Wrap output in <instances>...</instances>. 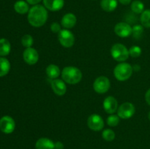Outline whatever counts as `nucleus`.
Here are the masks:
<instances>
[{
	"label": "nucleus",
	"mask_w": 150,
	"mask_h": 149,
	"mask_svg": "<svg viewBox=\"0 0 150 149\" xmlns=\"http://www.w3.org/2000/svg\"><path fill=\"white\" fill-rule=\"evenodd\" d=\"M23 58L25 62L29 65H34L39 60V54L36 49L33 48H27L23 53Z\"/></svg>",
	"instance_id": "nucleus-11"
},
{
	"label": "nucleus",
	"mask_w": 150,
	"mask_h": 149,
	"mask_svg": "<svg viewBox=\"0 0 150 149\" xmlns=\"http://www.w3.org/2000/svg\"><path fill=\"white\" fill-rule=\"evenodd\" d=\"M48 11L44 6L40 4L34 5L29 9L27 19L29 24L34 27H40L48 20Z\"/></svg>",
	"instance_id": "nucleus-1"
},
{
	"label": "nucleus",
	"mask_w": 150,
	"mask_h": 149,
	"mask_svg": "<svg viewBox=\"0 0 150 149\" xmlns=\"http://www.w3.org/2000/svg\"><path fill=\"white\" fill-rule=\"evenodd\" d=\"M144 33V27L142 25H135L133 27V32H132V35L133 37L136 39H139L142 37V34Z\"/></svg>",
	"instance_id": "nucleus-27"
},
{
	"label": "nucleus",
	"mask_w": 150,
	"mask_h": 149,
	"mask_svg": "<svg viewBox=\"0 0 150 149\" xmlns=\"http://www.w3.org/2000/svg\"><path fill=\"white\" fill-rule=\"evenodd\" d=\"M136 112V108L131 102H126L122 104L117 110V115L122 119H129L133 116Z\"/></svg>",
	"instance_id": "nucleus-6"
},
{
	"label": "nucleus",
	"mask_w": 150,
	"mask_h": 149,
	"mask_svg": "<svg viewBox=\"0 0 150 149\" xmlns=\"http://www.w3.org/2000/svg\"><path fill=\"white\" fill-rule=\"evenodd\" d=\"M133 67L127 62H121L117 64L114 70V75L119 81H126L131 77Z\"/></svg>",
	"instance_id": "nucleus-3"
},
{
	"label": "nucleus",
	"mask_w": 150,
	"mask_h": 149,
	"mask_svg": "<svg viewBox=\"0 0 150 149\" xmlns=\"http://www.w3.org/2000/svg\"><path fill=\"white\" fill-rule=\"evenodd\" d=\"M36 149H54V143L49 138L41 137L35 143Z\"/></svg>",
	"instance_id": "nucleus-16"
},
{
	"label": "nucleus",
	"mask_w": 150,
	"mask_h": 149,
	"mask_svg": "<svg viewBox=\"0 0 150 149\" xmlns=\"http://www.w3.org/2000/svg\"><path fill=\"white\" fill-rule=\"evenodd\" d=\"M51 80V89L54 91V93L58 96H63L65 94L67 91V86L64 80L58 78Z\"/></svg>",
	"instance_id": "nucleus-13"
},
{
	"label": "nucleus",
	"mask_w": 150,
	"mask_h": 149,
	"mask_svg": "<svg viewBox=\"0 0 150 149\" xmlns=\"http://www.w3.org/2000/svg\"><path fill=\"white\" fill-rule=\"evenodd\" d=\"M148 118H149V120L150 121V111L149 112V113H148Z\"/></svg>",
	"instance_id": "nucleus-34"
},
{
	"label": "nucleus",
	"mask_w": 150,
	"mask_h": 149,
	"mask_svg": "<svg viewBox=\"0 0 150 149\" xmlns=\"http://www.w3.org/2000/svg\"><path fill=\"white\" fill-rule=\"evenodd\" d=\"M42 0H26V1H27V3L29 4H32V5H37V4H39Z\"/></svg>",
	"instance_id": "nucleus-32"
},
{
	"label": "nucleus",
	"mask_w": 150,
	"mask_h": 149,
	"mask_svg": "<svg viewBox=\"0 0 150 149\" xmlns=\"http://www.w3.org/2000/svg\"><path fill=\"white\" fill-rule=\"evenodd\" d=\"M142 48L137 45H133L131 48L129 49V54L133 58H138L142 55Z\"/></svg>",
	"instance_id": "nucleus-28"
},
{
	"label": "nucleus",
	"mask_w": 150,
	"mask_h": 149,
	"mask_svg": "<svg viewBox=\"0 0 150 149\" xmlns=\"http://www.w3.org/2000/svg\"><path fill=\"white\" fill-rule=\"evenodd\" d=\"M44 7L50 11L57 12L62 10L64 5V0H42Z\"/></svg>",
	"instance_id": "nucleus-14"
},
{
	"label": "nucleus",
	"mask_w": 150,
	"mask_h": 149,
	"mask_svg": "<svg viewBox=\"0 0 150 149\" xmlns=\"http://www.w3.org/2000/svg\"><path fill=\"white\" fill-rule=\"evenodd\" d=\"M58 39L62 46L64 48H71L75 43V36L70 29H64L58 34Z\"/></svg>",
	"instance_id": "nucleus-5"
},
{
	"label": "nucleus",
	"mask_w": 150,
	"mask_h": 149,
	"mask_svg": "<svg viewBox=\"0 0 150 149\" xmlns=\"http://www.w3.org/2000/svg\"><path fill=\"white\" fill-rule=\"evenodd\" d=\"M29 6L27 1H25L23 0H18L16 1L14 4V10L16 13L19 14H26L29 13Z\"/></svg>",
	"instance_id": "nucleus-19"
},
{
	"label": "nucleus",
	"mask_w": 150,
	"mask_h": 149,
	"mask_svg": "<svg viewBox=\"0 0 150 149\" xmlns=\"http://www.w3.org/2000/svg\"><path fill=\"white\" fill-rule=\"evenodd\" d=\"M77 23V18L73 13H69L64 15L61 20V25L64 29H70L74 27Z\"/></svg>",
	"instance_id": "nucleus-15"
},
{
	"label": "nucleus",
	"mask_w": 150,
	"mask_h": 149,
	"mask_svg": "<svg viewBox=\"0 0 150 149\" xmlns=\"http://www.w3.org/2000/svg\"><path fill=\"white\" fill-rule=\"evenodd\" d=\"M114 32L120 37H127L132 35L133 27L125 22H120L114 26Z\"/></svg>",
	"instance_id": "nucleus-10"
},
{
	"label": "nucleus",
	"mask_w": 150,
	"mask_h": 149,
	"mask_svg": "<svg viewBox=\"0 0 150 149\" xmlns=\"http://www.w3.org/2000/svg\"><path fill=\"white\" fill-rule=\"evenodd\" d=\"M16 128V123L13 118L4 115L0 119V130L4 134H11Z\"/></svg>",
	"instance_id": "nucleus-9"
},
{
	"label": "nucleus",
	"mask_w": 150,
	"mask_h": 149,
	"mask_svg": "<svg viewBox=\"0 0 150 149\" xmlns=\"http://www.w3.org/2000/svg\"><path fill=\"white\" fill-rule=\"evenodd\" d=\"M34 39L32 35L25 34L21 38V44L25 48H31L33 45Z\"/></svg>",
	"instance_id": "nucleus-26"
},
{
	"label": "nucleus",
	"mask_w": 150,
	"mask_h": 149,
	"mask_svg": "<svg viewBox=\"0 0 150 149\" xmlns=\"http://www.w3.org/2000/svg\"><path fill=\"white\" fill-rule=\"evenodd\" d=\"M87 126L92 131H99L103 129L104 121L98 114H92L87 119Z\"/></svg>",
	"instance_id": "nucleus-8"
},
{
	"label": "nucleus",
	"mask_w": 150,
	"mask_h": 149,
	"mask_svg": "<svg viewBox=\"0 0 150 149\" xmlns=\"http://www.w3.org/2000/svg\"><path fill=\"white\" fill-rule=\"evenodd\" d=\"M115 132L111 129H105L102 132V137L105 141L111 142L115 139Z\"/></svg>",
	"instance_id": "nucleus-24"
},
{
	"label": "nucleus",
	"mask_w": 150,
	"mask_h": 149,
	"mask_svg": "<svg viewBox=\"0 0 150 149\" xmlns=\"http://www.w3.org/2000/svg\"><path fill=\"white\" fill-rule=\"evenodd\" d=\"M10 70V61L4 57H0V77H3L7 74Z\"/></svg>",
	"instance_id": "nucleus-21"
},
{
	"label": "nucleus",
	"mask_w": 150,
	"mask_h": 149,
	"mask_svg": "<svg viewBox=\"0 0 150 149\" xmlns=\"http://www.w3.org/2000/svg\"><path fill=\"white\" fill-rule=\"evenodd\" d=\"M54 149H64V144L60 141L56 142L54 143Z\"/></svg>",
	"instance_id": "nucleus-30"
},
{
	"label": "nucleus",
	"mask_w": 150,
	"mask_h": 149,
	"mask_svg": "<svg viewBox=\"0 0 150 149\" xmlns=\"http://www.w3.org/2000/svg\"><path fill=\"white\" fill-rule=\"evenodd\" d=\"M140 20L142 26L146 28H150V9L145 10L141 14Z\"/></svg>",
	"instance_id": "nucleus-23"
},
{
	"label": "nucleus",
	"mask_w": 150,
	"mask_h": 149,
	"mask_svg": "<svg viewBox=\"0 0 150 149\" xmlns=\"http://www.w3.org/2000/svg\"><path fill=\"white\" fill-rule=\"evenodd\" d=\"M45 72L50 80L57 79L59 76L61 74L59 67L56 64H49L45 70Z\"/></svg>",
	"instance_id": "nucleus-17"
},
{
	"label": "nucleus",
	"mask_w": 150,
	"mask_h": 149,
	"mask_svg": "<svg viewBox=\"0 0 150 149\" xmlns=\"http://www.w3.org/2000/svg\"><path fill=\"white\" fill-rule=\"evenodd\" d=\"M120 121V118L119 117L118 115H115V114H111L107 118L106 122L109 127H117L119 124Z\"/></svg>",
	"instance_id": "nucleus-25"
},
{
	"label": "nucleus",
	"mask_w": 150,
	"mask_h": 149,
	"mask_svg": "<svg viewBox=\"0 0 150 149\" xmlns=\"http://www.w3.org/2000/svg\"><path fill=\"white\" fill-rule=\"evenodd\" d=\"M11 50V45L10 42L5 38L0 39V56H7Z\"/></svg>",
	"instance_id": "nucleus-20"
},
{
	"label": "nucleus",
	"mask_w": 150,
	"mask_h": 149,
	"mask_svg": "<svg viewBox=\"0 0 150 149\" xmlns=\"http://www.w3.org/2000/svg\"><path fill=\"white\" fill-rule=\"evenodd\" d=\"M103 109L107 113L114 114L118 110V102L117 99L112 96H108L103 100Z\"/></svg>",
	"instance_id": "nucleus-12"
},
{
	"label": "nucleus",
	"mask_w": 150,
	"mask_h": 149,
	"mask_svg": "<svg viewBox=\"0 0 150 149\" xmlns=\"http://www.w3.org/2000/svg\"><path fill=\"white\" fill-rule=\"evenodd\" d=\"M130 8L133 13L136 14H142L144 11V4L140 0H134L132 1Z\"/></svg>",
	"instance_id": "nucleus-22"
},
{
	"label": "nucleus",
	"mask_w": 150,
	"mask_h": 149,
	"mask_svg": "<svg viewBox=\"0 0 150 149\" xmlns=\"http://www.w3.org/2000/svg\"><path fill=\"white\" fill-rule=\"evenodd\" d=\"M118 6V0H101L100 7L104 11L113 12Z\"/></svg>",
	"instance_id": "nucleus-18"
},
{
	"label": "nucleus",
	"mask_w": 150,
	"mask_h": 149,
	"mask_svg": "<svg viewBox=\"0 0 150 149\" xmlns=\"http://www.w3.org/2000/svg\"><path fill=\"white\" fill-rule=\"evenodd\" d=\"M62 78L68 84H77L81 80L83 74L78 67L68 66L65 67L61 72Z\"/></svg>",
	"instance_id": "nucleus-2"
},
{
	"label": "nucleus",
	"mask_w": 150,
	"mask_h": 149,
	"mask_svg": "<svg viewBox=\"0 0 150 149\" xmlns=\"http://www.w3.org/2000/svg\"><path fill=\"white\" fill-rule=\"evenodd\" d=\"M145 100H146V103L150 106V89L147 90V91L145 93Z\"/></svg>",
	"instance_id": "nucleus-31"
},
{
	"label": "nucleus",
	"mask_w": 150,
	"mask_h": 149,
	"mask_svg": "<svg viewBox=\"0 0 150 149\" xmlns=\"http://www.w3.org/2000/svg\"><path fill=\"white\" fill-rule=\"evenodd\" d=\"M111 55L115 61L125 62L130 56L129 50L122 43H116L111 48Z\"/></svg>",
	"instance_id": "nucleus-4"
},
{
	"label": "nucleus",
	"mask_w": 150,
	"mask_h": 149,
	"mask_svg": "<svg viewBox=\"0 0 150 149\" xmlns=\"http://www.w3.org/2000/svg\"><path fill=\"white\" fill-rule=\"evenodd\" d=\"M111 88V82L105 76L97 77L93 83V89L98 93H105Z\"/></svg>",
	"instance_id": "nucleus-7"
},
{
	"label": "nucleus",
	"mask_w": 150,
	"mask_h": 149,
	"mask_svg": "<svg viewBox=\"0 0 150 149\" xmlns=\"http://www.w3.org/2000/svg\"><path fill=\"white\" fill-rule=\"evenodd\" d=\"M94 1H96V0H94Z\"/></svg>",
	"instance_id": "nucleus-35"
},
{
	"label": "nucleus",
	"mask_w": 150,
	"mask_h": 149,
	"mask_svg": "<svg viewBox=\"0 0 150 149\" xmlns=\"http://www.w3.org/2000/svg\"><path fill=\"white\" fill-rule=\"evenodd\" d=\"M50 28H51V32L56 34H59L60 32V31L62 30V25H60L57 22H54V23H51V27Z\"/></svg>",
	"instance_id": "nucleus-29"
},
{
	"label": "nucleus",
	"mask_w": 150,
	"mask_h": 149,
	"mask_svg": "<svg viewBox=\"0 0 150 149\" xmlns=\"http://www.w3.org/2000/svg\"><path fill=\"white\" fill-rule=\"evenodd\" d=\"M118 1L123 5H127V4H130L132 0H118Z\"/></svg>",
	"instance_id": "nucleus-33"
}]
</instances>
